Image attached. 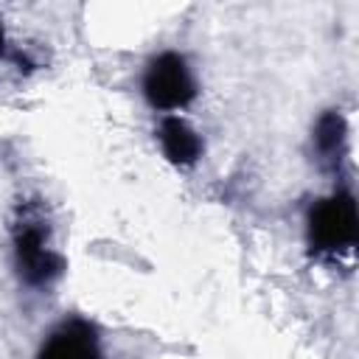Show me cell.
Segmentation results:
<instances>
[{"instance_id": "52a82bcc", "label": "cell", "mask_w": 359, "mask_h": 359, "mask_svg": "<svg viewBox=\"0 0 359 359\" xmlns=\"http://www.w3.org/2000/svg\"><path fill=\"white\" fill-rule=\"evenodd\" d=\"M6 53V36H3V28H0V56Z\"/></svg>"}, {"instance_id": "277c9868", "label": "cell", "mask_w": 359, "mask_h": 359, "mask_svg": "<svg viewBox=\"0 0 359 359\" xmlns=\"http://www.w3.org/2000/svg\"><path fill=\"white\" fill-rule=\"evenodd\" d=\"M39 359H101L95 334L87 323H67L48 337L39 351Z\"/></svg>"}, {"instance_id": "8992f818", "label": "cell", "mask_w": 359, "mask_h": 359, "mask_svg": "<svg viewBox=\"0 0 359 359\" xmlns=\"http://www.w3.org/2000/svg\"><path fill=\"white\" fill-rule=\"evenodd\" d=\"M314 140H317V149H320L323 157L337 160V154L342 149V140H345V121H342V115L339 112H325L317 121Z\"/></svg>"}, {"instance_id": "3957f363", "label": "cell", "mask_w": 359, "mask_h": 359, "mask_svg": "<svg viewBox=\"0 0 359 359\" xmlns=\"http://www.w3.org/2000/svg\"><path fill=\"white\" fill-rule=\"evenodd\" d=\"M143 93L157 109H180L194 101L196 84L180 53H160L143 76Z\"/></svg>"}, {"instance_id": "6da1fadb", "label": "cell", "mask_w": 359, "mask_h": 359, "mask_svg": "<svg viewBox=\"0 0 359 359\" xmlns=\"http://www.w3.org/2000/svg\"><path fill=\"white\" fill-rule=\"evenodd\" d=\"M309 241L314 252H339L356 244V202L348 191H339L311 208Z\"/></svg>"}, {"instance_id": "7a4b0ae2", "label": "cell", "mask_w": 359, "mask_h": 359, "mask_svg": "<svg viewBox=\"0 0 359 359\" xmlns=\"http://www.w3.org/2000/svg\"><path fill=\"white\" fill-rule=\"evenodd\" d=\"M14 252L20 275L34 286L48 283L62 272V258L48 247L45 222L34 210H22V219L14 227Z\"/></svg>"}, {"instance_id": "5b68a950", "label": "cell", "mask_w": 359, "mask_h": 359, "mask_svg": "<svg viewBox=\"0 0 359 359\" xmlns=\"http://www.w3.org/2000/svg\"><path fill=\"white\" fill-rule=\"evenodd\" d=\"M160 143H163L165 157L174 165H194L199 160V154H202L199 135L182 118H177V115L163 118V123H160Z\"/></svg>"}]
</instances>
